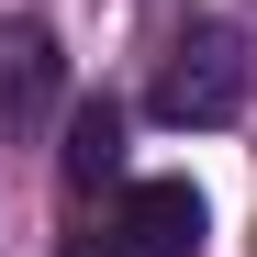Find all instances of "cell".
Segmentation results:
<instances>
[{
  "mask_svg": "<svg viewBox=\"0 0 257 257\" xmlns=\"http://www.w3.org/2000/svg\"><path fill=\"white\" fill-rule=\"evenodd\" d=\"M112 235L135 246V257H201V246H212V201H201L190 179H135Z\"/></svg>",
  "mask_w": 257,
  "mask_h": 257,
  "instance_id": "2",
  "label": "cell"
},
{
  "mask_svg": "<svg viewBox=\"0 0 257 257\" xmlns=\"http://www.w3.org/2000/svg\"><path fill=\"white\" fill-rule=\"evenodd\" d=\"M112 168H123V112H112V101H90V112L67 123V190H101Z\"/></svg>",
  "mask_w": 257,
  "mask_h": 257,
  "instance_id": "4",
  "label": "cell"
},
{
  "mask_svg": "<svg viewBox=\"0 0 257 257\" xmlns=\"http://www.w3.org/2000/svg\"><path fill=\"white\" fill-rule=\"evenodd\" d=\"M246 90H257V56H246V34L235 23H190L179 45H168V67H157V123H179V135H212V123H235L246 112Z\"/></svg>",
  "mask_w": 257,
  "mask_h": 257,
  "instance_id": "1",
  "label": "cell"
},
{
  "mask_svg": "<svg viewBox=\"0 0 257 257\" xmlns=\"http://www.w3.org/2000/svg\"><path fill=\"white\" fill-rule=\"evenodd\" d=\"M56 90H67V56H56V34L45 23H0V135H34V123L56 112Z\"/></svg>",
  "mask_w": 257,
  "mask_h": 257,
  "instance_id": "3",
  "label": "cell"
},
{
  "mask_svg": "<svg viewBox=\"0 0 257 257\" xmlns=\"http://www.w3.org/2000/svg\"><path fill=\"white\" fill-rule=\"evenodd\" d=\"M56 257H135V246H101V235H67Z\"/></svg>",
  "mask_w": 257,
  "mask_h": 257,
  "instance_id": "5",
  "label": "cell"
}]
</instances>
